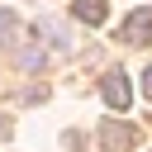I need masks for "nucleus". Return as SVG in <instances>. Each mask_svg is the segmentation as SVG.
<instances>
[{"label":"nucleus","mask_w":152,"mask_h":152,"mask_svg":"<svg viewBox=\"0 0 152 152\" xmlns=\"http://www.w3.org/2000/svg\"><path fill=\"white\" fill-rule=\"evenodd\" d=\"M100 95H104V104L114 109V114H124L128 104H133V90H128V76L114 66V71H104L100 76Z\"/></svg>","instance_id":"nucleus-1"},{"label":"nucleus","mask_w":152,"mask_h":152,"mask_svg":"<svg viewBox=\"0 0 152 152\" xmlns=\"http://www.w3.org/2000/svg\"><path fill=\"white\" fill-rule=\"evenodd\" d=\"M119 38H124V43H152V10H147V5H142V10H133V14L124 19Z\"/></svg>","instance_id":"nucleus-2"},{"label":"nucleus","mask_w":152,"mask_h":152,"mask_svg":"<svg viewBox=\"0 0 152 152\" xmlns=\"http://www.w3.org/2000/svg\"><path fill=\"white\" fill-rule=\"evenodd\" d=\"M100 142L109 147V152H128V147H138V128H128V124H104L100 128Z\"/></svg>","instance_id":"nucleus-3"},{"label":"nucleus","mask_w":152,"mask_h":152,"mask_svg":"<svg viewBox=\"0 0 152 152\" xmlns=\"http://www.w3.org/2000/svg\"><path fill=\"white\" fill-rule=\"evenodd\" d=\"M71 14H76L81 24H90V28H95V24H104V19H109V0H71Z\"/></svg>","instance_id":"nucleus-4"},{"label":"nucleus","mask_w":152,"mask_h":152,"mask_svg":"<svg viewBox=\"0 0 152 152\" xmlns=\"http://www.w3.org/2000/svg\"><path fill=\"white\" fill-rule=\"evenodd\" d=\"M14 43H19V14L0 10V48H14Z\"/></svg>","instance_id":"nucleus-5"},{"label":"nucleus","mask_w":152,"mask_h":152,"mask_svg":"<svg viewBox=\"0 0 152 152\" xmlns=\"http://www.w3.org/2000/svg\"><path fill=\"white\" fill-rule=\"evenodd\" d=\"M142 95H147V100H152V66H147V71H142Z\"/></svg>","instance_id":"nucleus-6"},{"label":"nucleus","mask_w":152,"mask_h":152,"mask_svg":"<svg viewBox=\"0 0 152 152\" xmlns=\"http://www.w3.org/2000/svg\"><path fill=\"white\" fill-rule=\"evenodd\" d=\"M5 133H10V119H0V138H5Z\"/></svg>","instance_id":"nucleus-7"}]
</instances>
